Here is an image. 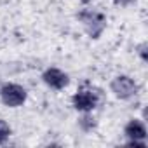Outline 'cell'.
<instances>
[{"instance_id": "obj_1", "label": "cell", "mask_w": 148, "mask_h": 148, "mask_svg": "<svg viewBox=\"0 0 148 148\" xmlns=\"http://www.w3.org/2000/svg\"><path fill=\"white\" fill-rule=\"evenodd\" d=\"M105 103V92L99 87H94L91 84H84L77 89V92L71 96V105L77 112H92L99 105Z\"/></svg>"}, {"instance_id": "obj_2", "label": "cell", "mask_w": 148, "mask_h": 148, "mask_svg": "<svg viewBox=\"0 0 148 148\" xmlns=\"http://www.w3.org/2000/svg\"><path fill=\"white\" fill-rule=\"evenodd\" d=\"M77 19L82 23L86 33L92 38L98 40L103 32L106 30V16L99 11H92V9H82L80 12H77Z\"/></svg>"}, {"instance_id": "obj_3", "label": "cell", "mask_w": 148, "mask_h": 148, "mask_svg": "<svg viewBox=\"0 0 148 148\" xmlns=\"http://www.w3.org/2000/svg\"><path fill=\"white\" fill-rule=\"evenodd\" d=\"M28 98V92L23 86L14 84V82H7L0 87V101L9 108H18L23 106L25 101Z\"/></svg>"}, {"instance_id": "obj_4", "label": "cell", "mask_w": 148, "mask_h": 148, "mask_svg": "<svg viewBox=\"0 0 148 148\" xmlns=\"http://www.w3.org/2000/svg\"><path fill=\"white\" fill-rule=\"evenodd\" d=\"M110 91L115 94V98L127 101L138 94V84L127 75H119L110 82Z\"/></svg>"}, {"instance_id": "obj_5", "label": "cell", "mask_w": 148, "mask_h": 148, "mask_svg": "<svg viewBox=\"0 0 148 148\" xmlns=\"http://www.w3.org/2000/svg\"><path fill=\"white\" fill-rule=\"evenodd\" d=\"M42 80L47 87L54 89V91H63L68 84H70V77L66 75V73L56 66H51L47 68L44 73H42Z\"/></svg>"}, {"instance_id": "obj_6", "label": "cell", "mask_w": 148, "mask_h": 148, "mask_svg": "<svg viewBox=\"0 0 148 148\" xmlns=\"http://www.w3.org/2000/svg\"><path fill=\"white\" fill-rule=\"evenodd\" d=\"M124 134H125L127 139H139V141H145L146 136H148L146 125L139 119H131L124 127Z\"/></svg>"}, {"instance_id": "obj_7", "label": "cell", "mask_w": 148, "mask_h": 148, "mask_svg": "<svg viewBox=\"0 0 148 148\" xmlns=\"http://www.w3.org/2000/svg\"><path fill=\"white\" fill-rule=\"evenodd\" d=\"M96 125H98V122H96V119L92 117V112H84V115L79 119V127H80L84 132L94 131Z\"/></svg>"}, {"instance_id": "obj_8", "label": "cell", "mask_w": 148, "mask_h": 148, "mask_svg": "<svg viewBox=\"0 0 148 148\" xmlns=\"http://www.w3.org/2000/svg\"><path fill=\"white\" fill-rule=\"evenodd\" d=\"M11 134H12V129H11L9 122L0 119V145H5L7 139L11 138Z\"/></svg>"}, {"instance_id": "obj_9", "label": "cell", "mask_w": 148, "mask_h": 148, "mask_svg": "<svg viewBox=\"0 0 148 148\" xmlns=\"http://www.w3.org/2000/svg\"><path fill=\"white\" fill-rule=\"evenodd\" d=\"M136 52L139 54V58L143 61H148V44L146 42H141L138 47H136Z\"/></svg>"}, {"instance_id": "obj_10", "label": "cell", "mask_w": 148, "mask_h": 148, "mask_svg": "<svg viewBox=\"0 0 148 148\" xmlns=\"http://www.w3.org/2000/svg\"><path fill=\"white\" fill-rule=\"evenodd\" d=\"M113 4L117 7H129V5L136 4V0H113Z\"/></svg>"}, {"instance_id": "obj_11", "label": "cell", "mask_w": 148, "mask_h": 148, "mask_svg": "<svg viewBox=\"0 0 148 148\" xmlns=\"http://www.w3.org/2000/svg\"><path fill=\"white\" fill-rule=\"evenodd\" d=\"M79 2H82V4L86 5V4H89V2H92V0H79Z\"/></svg>"}]
</instances>
